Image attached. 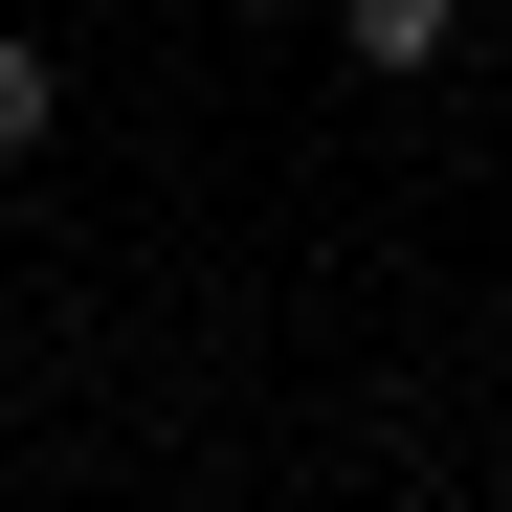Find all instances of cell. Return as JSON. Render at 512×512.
Masks as SVG:
<instances>
[{
    "label": "cell",
    "mask_w": 512,
    "mask_h": 512,
    "mask_svg": "<svg viewBox=\"0 0 512 512\" xmlns=\"http://www.w3.org/2000/svg\"><path fill=\"white\" fill-rule=\"evenodd\" d=\"M446 45H468V0H334V67H379V90H423Z\"/></svg>",
    "instance_id": "obj_1"
},
{
    "label": "cell",
    "mask_w": 512,
    "mask_h": 512,
    "mask_svg": "<svg viewBox=\"0 0 512 512\" xmlns=\"http://www.w3.org/2000/svg\"><path fill=\"white\" fill-rule=\"evenodd\" d=\"M45 134H67V67H45L23 23H0V179H23V156H45Z\"/></svg>",
    "instance_id": "obj_2"
},
{
    "label": "cell",
    "mask_w": 512,
    "mask_h": 512,
    "mask_svg": "<svg viewBox=\"0 0 512 512\" xmlns=\"http://www.w3.org/2000/svg\"><path fill=\"white\" fill-rule=\"evenodd\" d=\"M223 23H290V0H223Z\"/></svg>",
    "instance_id": "obj_3"
}]
</instances>
